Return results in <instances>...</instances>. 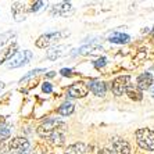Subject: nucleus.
<instances>
[{"label":"nucleus","instance_id":"f257e3e1","mask_svg":"<svg viewBox=\"0 0 154 154\" xmlns=\"http://www.w3.org/2000/svg\"><path fill=\"white\" fill-rule=\"evenodd\" d=\"M136 142L140 149L147 151L154 150V131L149 128H140L136 131Z\"/></svg>","mask_w":154,"mask_h":154},{"label":"nucleus","instance_id":"f03ea898","mask_svg":"<svg viewBox=\"0 0 154 154\" xmlns=\"http://www.w3.org/2000/svg\"><path fill=\"white\" fill-rule=\"evenodd\" d=\"M64 36H68L67 31H57V32H49L45 33V35L39 36L38 40H36V47L39 49H46L49 46H53L58 40H61Z\"/></svg>","mask_w":154,"mask_h":154},{"label":"nucleus","instance_id":"7ed1b4c3","mask_svg":"<svg viewBox=\"0 0 154 154\" xmlns=\"http://www.w3.org/2000/svg\"><path fill=\"white\" fill-rule=\"evenodd\" d=\"M61 126H64V122H61L58 118H50V119H46V121L40 124L38 126V135L43 139H49L50 135L54 132V131H57L58 128Z\"/></svg>","mask_w":154,"mask_h":154},{"label":"nucleus","instance_id":"20e7f679","mask_svg":"<svg viewBox=\"0 0 154 154\" xmlns=\"http://www.w3.org/2000/svg\"><path fill=\"white\" fill-rule=\"evenodd\" d=\"M31 143L26 137L17 136L8 143V154H29Z\"/></svg>","mask_w":154,"mask_h":154},{"label":"nucleus","instance_id":"39448f33","mask_svg":"<svg viewBox=\"0 0 154 154\" xmlns=\"http://www.w3.org/2000/svg\"><path fill=\"white\" fill-rule=\"evenodd\" d=\"M32 58H33V53L31 50H18V53L7 63V68L14 69L24 67V65L29 64L32 61Z\"/></svg>","mask_w":154,"mask_h":154},{"label":"nucleus","instance_id":"423d86ee","mask_svg":"<svg viewBox=\"0 0 154 154\" xmlns=\"http://www.w3.org/2000/svg\"><path fill=\"white\" fill-rule=\"evenodd\" d=\"M129 83H131V76L129 75L117 76V78L112 81V85H111L112 93H114L115 96H122V94H125L128 88H129Z\"/></svg>","mask_w":154,"mask_h":154},{"label":"nucleus","instance_id":"0eeeda50","mask_svg":"<svg viewBox=\"0 0 154 154\" xmlns=\"http://www.w3.org/2000/svg\"><path fill=\"white\" fill-rule=\"evenodd\" d=\"M89 93V85L82 81H78V82L72 83L68 88V96L69 97H75V99H82L86 94Z\"/></svg>","mask_w":154,"mask_h":154},{"label":"nucleus","instance_id":"6e6552de","mask_svg":"<svg viewBox=\"0 0 154 154\" xmlns=\"http://www.w3.org/2000/svg\"><path fill=\"white\" fill-rule=\"evenodd\" d=\"M11 13L14 17V21L21 22L26 18V13H28V6L22 2H14L11 4Z\"/></svg>","mask_w":154,"mask_h":154},{"label":"nucleus","instance_id":"1a4fd4ad","mask_svg":"<svg viewBox=\"0 0 154 154\" xmlns=\"http://www.w3.org/2000/svg\"><path fill=\"white\" fill-rule=\"evenodd\" d=\"M17 53H18V46L15 42L8 45L7 47L2 49V50H0V65L4 64V63H8Z\"/></svg>","mask_w":154,"mask_h":154},{"label":"nucleus","instance_id":"9d476101","mask_svg":"<svg viewBox=\"0 0 154 154\" xmlns=\"http://www.w3.org/2000/svg\"><path fill=\"white\" fill-rule=\"evenodd\" d=\"M74 8H72L71 3H57V4H53L51 6V10H50V14L51 15H56V17H67L68 14H71Z\"/></svg>","mask_w":154,"mask_h":154},{"label":"nucleus","instance_id":"9b49d317","mask_svg":"<svg viewBox=\"0 0 154 154\" xmlns=\"http://www.w3.org/2000/svg\"><path fill=\"white\" fill-rule=\"evenodd\" d=\"M112 149L118 154H131V146L122 137H114L112 139Z\"/></svg>","mask_w":154,"mask_h":154},{"label":"nucleus","instance_id":"f8f14e48","mask_svg":"<svg viewBox=\"0 0 154 154\" xmlns=\"http://www.w3.org/2000/svg\"><path fill=\"white\" fill-rule=\"evenodd\" d=\"M137 89L142 92V90H147L150 89L151 85H153L154 79H153V75H151L150 72H144V74H140L137 76Z\"/></svg>","mask_w":154,"mask_h":154},{"label":"nucleus","instance_id":"ddd939ff","mask_svg":"<svg viewBox=\"0 0 154 154\" xmlns=\"http://www.w3.org/2000/svg\"><path fill=\"white\" fill-rule=\"evenodd\" d=\"M64 131H65V125L61 126V128H58L57 131H54L47 140H49L53 146H61V144H64V137H65L64 136Z\"/></svg>","mask_w":154,"mask_h":154},{"label":"nucleus","instance_id":"4468645a","mask_svg":"<svg viewBox=\"0 0 154 154\" xmlns=\"http://www.w3.org/2000/svg\"><path fill=\"white\" fill-rule=\"evenodd\" d=\"M65 53H67V46H56V47H51L50 50H47L46 57L49 60L54 61V60H57V58L63 57Z\"/></svg>","mask_w":154,"mask_h":154},{"label":"nucleus","instance_id":"2eb2a0df","mask_svg":"<svg viewBox=\"0 0 154 154\" xmlns=\"http://www.w3.org/2000/svg\"><path fill=\"white\" fill-rule=\"evenodd\" d=\"M89 89L92 90V93L96 94L99 97H103L106 94V83L101 81H92L89 83Z\"/></svg>","mask_w":154,"mask_h":154},{"label":"nucleus","instance_id":"dca6fc26","mask_svg":"<svg viewBox=\"0 0 154 154\" xmlns=\"http://www.w3.org/2000/svg\"><path fill=\"white\" fill-rule=\"evenodd\" d=\"M86 150H88L86 144L79 142V143H74V144L67 147V150H65L64 154H85Z\"/></svg>","mask_w":154,"mask_h":154},{"label":"nucleus","instance_id":"f3484780","mask_svg":"<svg viewBox=\"0 0 154 154\" xmlns=\"http://www.w3.org/2000/svg\"><path fill=\"white\" fill-rule=\"evenodd\" d=\"M74 111H75V106L72 103H68V101H67V103H63L60 107L57 108V112L60 115H63V117H68V115H71Z\"/></svg>","mask_w":154,"mask_h":154},{"label":"nucleus","instance_id":"a211bd4d","mask_svg":"<svg viewBox=\"0 0 154 154\" xmlns=\"http://www.w3.org/2000/svg\"><path fill=\"white\" fill-rule=\"evenodd\" d=\"M129 35H126V33H114V35L110 38V42L111 43H118V45H124V43H128L129 42Z\"/></svg>","mask_w":154,"mask_h":154},{"label":"nucleus","instance_id":"6ab92c4d","mask_svg":"<svg viewBox=\"0 0 154 154\" xmlns=\"http://www.w3.org/2000/svg\"><path fill=\"white\" fill-rule=\"evenodd\" d=\"M13 38H15V32H11V31H8V32H4L0 35V50L4 47V45L6 43H8Z\"/></svg>","mask_w":154,"mask_h":154},{"label":"nucleus","instance_id":"aec40b11","mask_svg":"<svg viewBox=\"0 0 154 154\" xmlns=\"http://www.w3.org/2000/svg\"><path fill=\"white\" fill-rule=\"evenodd\" d=\"M11 135V128L7 125H0V143L7 140Z\"/></svg>","mask_w":154,"mask_h":154},{"label":"nucleus","instance_id":"412c9836","mask_svg":"<svg viewBox=\"0 0 154 154\" xmlns=\"http://www.w3.org/2000/svg\"><path fill=\"white\" fill-rule=\"evenodd\" d=\"M126 93H128L129 99H132V100H135V101L142 100V97H143V94H142V92H140V90H137V89H132V88H128Z\"/></svg>","mask_w":154,"mask_h":154},{"label":"nucleus","instance_id":"4be33fe9","mask_svg":"<svg viewBox=\"0 0 154 154\" xmlns=\"http://www.w3.org/2000/svg\"><path fill=\"white\" fill-rule=\"evenodd\" d=\"M45 6V2H33V3H31V6H28V13H36L38 10H40V8Z\"/></svg>","mask_w":154,"mask_h":154},{"label":"nucleus","instance_id":"5701e85b","mask_svg":"<svg viewBox=\"0 0 154 154\" xmlns=\"http://www.w3.org/2000/svg\"><path fill=\"white\" fill-rule=\"evenodd\" d=\"M40 72H45V69H42V68H38V69H33V71H29L26 75H24L21 79H20V82H25L26 79H29V78H32V76H36L38 74H40Z\"/></svg>","mask_w":154,"mask_h":154},{"label":"nucleus","instance_id":"b1692460","mask_svg":"<svg viewBox=\"0 0 154 154\" xmlns=\"http://www.w3.org/2000/svg\"><path fill=\"white\" fill-rule=\"evenodd\" d=\"M42 90H43V93H46V94L51 93V92H53V85H51L50 82H45L42 85Z\"/></svg>","mask_w":154,"mask_h":154},{"label":"nucleus","instance_id":"393cba45","mask_svg":"<svg viewBox=\"0 0 154 154\" xmlns=\"http://www.w3.org/2000/svg\"><path fill=\"white\" fill-rule=\"evenodd\" d=\"M33 154H47V149L45 146H42V144H39V146H36V149L33 150Z\"/></svg>","mask_w":154,"mask_h":154},{"label":"nucleus","instance_id":"a878e982","mask_svg":"<svg viewBox=\"0 0 154 154\" xmlns=\"http://www.w3.org/2000/svg\"><path fill=\"white\" fill-rule=\"evenodd\" d=\"M144 58H146V49H139V53H137V56H136L135 60L142 61V60H144Z\"/></svg>","mask_w":154,"mask_h":154},{"label":"nucleus","instance_id":"bb28decb","mask_svg":"<svg viewBox=\"0 0 154 154\" xmlns=\"http://www.w3.org/2000/svg\"><path fill=\"white\" fill-rule=\"evenodd\" d=\"M106 65V58L101 57V58H97L96 61H94V67L96 68H101V67H104Z\"/></svg>","mask_w":154,"mask_h":154},{"label":"nucleus","instance_id":"cd10ccee","mask_svg":"<svg viewBox=\"0 0 154 154\" xmlns=\"http://www.w3.org/2000/svg\"><path fill=\"white\" fill-rule=\"evenodd\" d=\"M71 69H69V68H61L60 69V74H61V75H63V76H71Z\"/></svg>","mask_w":154,"mask_h":154},{"label":"nucleus","instance_id":"c85d7f7f","mask_svg":"<svg viewBox=\"0 0 154 154\" xmlns=\"http://www.w3.org/2000/svg\"><path fill=\"white\" fill-rule=\"evenodd\" d=\"M97 153H99V150L94 146H92V147H89V150H86L85 154H97Z\"/></svg>","mask_w":154,"mask_h":154},{"label":"nucleus","instance_id":"c756f323","mask_svg":"<svg viewBox=\"0 0 154 154\" xmlns=\"http://www.w3.org/2000/svg\"><path fill=\"white\" fill-rule=\"evenodd\" d=\"M97 154H114L110 149H101V150H99V153Z\"/></svg>","mask_w":154,"mask_h":154},{"label":"nucleus","instance_id":"7c9ffc66","mask_svg":"<svg viewBox=\"0 0 154 154\" xmlns=\"http://www.w3.org/2000/svg\"><path fill=\"white\" fill-rule=\"evenodd\" d=\"M4 86H6V83H4V82H2V81H0V92H2V90L4 89Z\"/></svg>","mask_w":154,"mask_h":154},{"label":"nucleus","instance_id":"2f4dec72","mask_svg":"<svg viewBox=\"0 0 154 154\" xmlns=\"http://www.w3.org/2000/svg\"><path fill=\"white\" fill-rule=\"evenodd\" d=\"M51 76H54V72H50V74H47V78H51Z\"/></svg>","mask_w":154,"mask_h":154},{"label":"nucleus","instance_id":"473e14b6","mask_svg":"<svg viewBox=\"0 0 154 154\" xmlns=\"http://www.w3.org/2000/svg\"><path fill=\"white\" fill-rule=\"evenodd\" d=\"M151 96H153V99H154V88L151 89Z\"/></svg>","mask_w":154,"mask_h":154},{"label":"nucleus","instance_id":"72a5a7b5","mask_svg":"<svg viewBox=\"0 0 154 154\" xmlns=\"http://www.w3.org/2000/svg\"><path fill=\"white\" fill-rule=\"evenodd\" d=\"M153 79H154V75H153Z\"/></svg>","mask_w":154,"mask_h":154}]
</instances>
